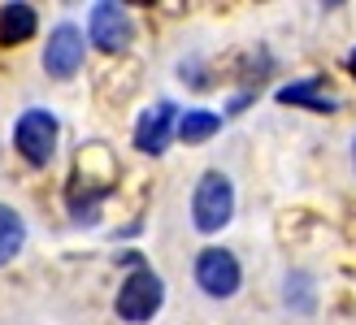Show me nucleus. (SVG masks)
I'll use <instances>...</instances> for the list:
<instances>
[{"label":"nucleus","mask_w":356,"mask_h":325,"mask_svg":"<svg viewBox=\"0 0 356 325\" xmlns=\"http://www.w3.org/2000/svg\"><path fill=\"white\" fill-rule=\"evenodd\" d=\"M165 303V282L152 274L148 265H139L127 274V282L118 286V299H113V308L118 317L127 321V325H144L156 317V308Z\"/></svg>","instance_id":"f257e3e1"},{"label":"nucleus","mask_w":356,"mask_h":325,"mask_svg":"<svg viewBox=\"0 0 356 325\" xmlns=\"http://www.w3.org/2000/svg\"><path fill=\"white\" fill-rule=\"evenodd\" d=\"M230 217H235V187H230L226 174L209 169L191 191V222H195V230L213 234V230H222Z\"/></svg>","instance_id":"f03ea898"},{"label":"nucleus","mask_w":356,"mask_h":325,"mask_svg":"<svg viewBox=\"0 0 356 325\" xmlns=\"http://www.w3.org/2000/svg\"><path fill=\"white\" fill-rule=\"evenodd\" d=\"M57 135H61V126L48 108H26L13 126V148L22 152V160H31V165H48V160L57 156Z\"/></svg>","instance_id":"7ed1b4c3"},{"label":"nucleus","mask_w":356,"mask_h":325,"mask_svg":"<svg viewBox=\"0 0 356 325\" xmlns=\"http://www.w3.org/2000/svg\"><path fill=\"white\" fill-rule=\"evenodd\" d=\"M239 260L235 251L226 247H204L200 256H195V286L209 295V299H230L239 291Z\"/></svg>","instance_id":"20e7f679"},{"label":"nucleus","mask_w":356,"mask_h":325,"mask_svg":"<svg viewBox=\"0 0 356 325\" xmlns=\"http://www.w3.org/2000/svg\"><path fill=\"white\" fill-rule=\"evenodd\" d=\"M87 40H92L96 48L104 52H122V48H131L135 40V26H131V13L122 9V5H92V17H87Z\"/></svg>","instance_id":"39448f33"},{"label":"nucleus","mask_w":356,"mask_h":325,"mask_svg":"<svg viewBox=\"0 0 356 325\" xmlns=\"http://www.w3.org/2000/svg\"><path fill=\"white\" fill-rule=\"evenodd\" d=\"M44 69H48L52 78H74L79 69H83V31L74 22H61L57 31L48 35Z\"/></svg>","instance_id":"423d86ee"},{"label":"nucleus","mask_w":356,"mask_h":325,"mask_svg":"<svg viewBox=\"0 0 356 325\" xmlns=\"http://www.w3.org/2000/svg\"><path fill=\"white\" fill-rule=\"evenodd\" d=\"M170 135H174V104L161 100V104H152L148 113L139 117V126H135V148L148 152V156H156V152H165Z\"/></svg>","instance_id":"0eeeda50"},{"label":"nucleus","mask_w":356,"mask_h":325,"mask_svg":"<svg viewBox=\"0 0 356 325\" xmlns=\"http://www.w3.org/2000/svg\"><path fill=\"white\" fill-rule=\"evenodd\" d=\"M35 26H40V17H35V9L31 5H5L0 9V44H26L31 35H35Z\"/></svg>","instance_id":"6e6552de"},{"label":"nucleus","mask_w":356,"mask_h":325,"mask_svg":"<svg viewBox=\"0 0 356 325\" xmlns=\"http://www.w3.org/2000/svg\"><path fill=\"white\" fill-rule=\"evenodd\" d=\"M222 131V113H213V108H187L183 122H178V139L183 143H204Z\"/></svg>","instance_id":"1a4fd4ad"},{"label":"nucleus","mask_w":356,"mask_h":325,"mask_svg":"<svg viewBox=\"0 0 356 325\" xmlns=\"http://www.w3.org/2000/svg\"><path fill=\"white\" fill-rule=\"evenodd\" d=\"M26 243V222H22V212L9 208V204H0V265H9L17 251H22Z\"/></svg>","instance_id":"9d476101"},{"label":"nucleus","mask_w":356,"mask_h":325,"mask_svg":"<svg viewBox=\"0 0 356 325\" xmlns=\"http://www.w3.org/2000/svg\"><path fill=\"white\" fill-rule=\"evenodd\" d=\"M317 87H322V78H300L291 87H282L278 100L282 104H305V108H317V113H330L339 100H330V96H317Z\"/></svg>","instance_id":"9b49d317"},{"label":"nucleus","mask_w":356,"mask_h":325,"mask_svg":"<svg viewBox=\"0 0 356 325\" xmlns=\"http://www.w3.org/2000/svg\"><path fill=\"white\" fill-rule=\"evenodd\" d=\"M348 69H352V78H356V48H352V57H348Z\"/></svg>","instance_id":"f8f14e48"},{"label":"nucleus","mask_w":356,"mask_h":325,"mask_svg":"<svg viewBox=\"0 0 356 325\" xmlns=\"http://www.w3.org/2000/svg\"><path fill=\"white\" fill-rule=\"evenodd\" d=\"M352 165H356V135H352Z\"/></svg>","instance_id":"ddd939ff"}]
</instances>
